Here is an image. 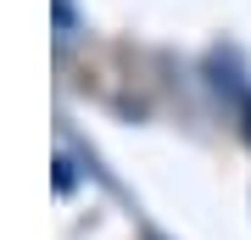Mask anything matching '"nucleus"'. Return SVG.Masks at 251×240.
I'll return each mask as SVG.
<instances>
[{
  "label": "nucleus",
  "mask_w": 251,
  "mask_h": 240,
  "mask_svg": "<svg viewBox=\"0 0 251 240\" xmlns=\"http://www.w3.org/2000/svg\"><path fill=\"white\" fill-rule=\"evenodd\" d=\"M56 190H73V162H67V157L56 162Z\"/></svg>",
  "instance_id": "obj_1"
},
{
  "label": "nucleus",
  "mask_w": 251,
  "mask_h": 240,
  "mask_svg": "<svg viewBox=\"0 0 251 240\" xmlns=\"http://www.w3.org/2000/svg\"><path fill=\"white\" fill-rule=\"evenodd\" d=\"M67 23H73V0H56V28L67 34Z\"/></svg>",
  "instance_id": "obj_2"
}]
</instances>
